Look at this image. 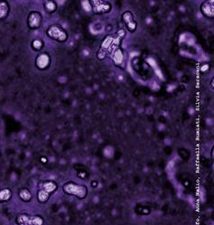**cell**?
Here are the masks:
<instances>
[{
  "mask_svg": "<svg viewBox=\"0 0 214 225\" xmlns=\"http://www.w3.org/2000/svg\"><path fill=\"white\" fill-rule=\"evenodd\" d=\"M213 82H214V79H212V83H211V84H212V88L214 87V83H213Z\"/></svg>",
  "mask_w": 214,
  "mask_h": 225,
  "instance_id": "ac0fdd59",
  "label": "cell"
},
{
  "mask_svg": "<svg viewBox=\"0 0 214 225\" xmlns=\"http://www.w3.org/2000/svg\"><path fill=\"white\" fill-rule=\"evenodd\" d=\"M49 193H47L46 191H44L43 189H40V191L38 192V200L40 202H46L49 199Z\"/></svg>",
  "mask_w": 214,
  "mask_h": 225,
  "instance_id": "2e32d148",
  "label": "cell"
},
{
  "mask_svg": "<svg viewBox=\"0 0 214 225\" xmlns=\"http://www.w3.org/2000/svg\"><path fill=\"white\" fill-rule=\"evenodd\" d=\"M11 198V191L7 188L0 190V202L7 201Z\"/></svg>",
  "mask_w": 214,
  "mask_h": 225,
  "instance_id": "4fadbf2b",
  "label": "cell"
},
{
  "mask_svg": "<svg viewBox=\"0 0 214 225\" xmlns=\"http://www.w3.org/2000/svg\"><path fill=\"white\" fill-rule=\"evenodd\" d=\"M64 190L65 193L76 196L79 199H83L87 196L88 190L85 186H80L78 184L73 183V182H68L64 184Z\"/></svg>",
  "mask_w": 214,
  "mask_h": 225,
  "instance_id": "7a4b0ae2",
  "label": "cell"
},
{
  "mask_svg": "<svg viewBox=\"0 0 214 225\" xmlns=\"http://www.w3.org/2000/svg\"><path fill=\"white\" fill-rule=\"evenodd\" d=\"M9 11V4L6 0H0V20H4L5 18H6Z\"/></svg>",
  "mask_w": 214,
  "mask_h": 225,
  "instance_id": "9c48e42d",
  "label": "cell"
},
{
  "mask_svg": "<svg viewBox=\"0 0 214 225\" xmlns=\"http://www.w3.org/2000/svg\"><path fill=\"white\" fill-rule=\"evenodd\" d=\"M43 46H44V43H43L42 40H41V39H34L31 41V48L35 52H41L42 50Z\"/></svg>",
  "mask_w": 214,
  "mask_h": 225,
  "instance_id": "7c38bea8",
  "label": "cell"
},
{
  "mask_svg": "<svg viewBox=\"0 0 214 225\" xmlns=\"http://www.w3.org/2000/svg\"><path fill=\"white\" fill-rule=\"evenodd\" d=\"M41 22H42V16L39 11L29 12L27 18V24L29 29H39L41 25Z\"/></svg>",
  "mask_w": 214,
  "mask_h": 225,
  "instance_id": "277c9868",
  "label": "cell"
},
{
  "mask_svg": "<svg viewBox=\"0 0 214 225\" xmlns=\"http://www.w3.org/2000/svg\"><path fill=\"white\" fill-rule=\"evenodd\" d=\"M122 21L130 32H134L137 29V22L134 19V16L130 11H125L121 16Z\"/></svg>",
  "mask_w": 214,
  "mask_h": 225,
  "instance_id": "8992f818",
  "label": "cell"
},
{
  "mask_svg": "<svg viewBox=\"0 0 214 225\" xmlns=\"http://www.w3.org/2000/svg\"><path fill=\"white\" fill-rule=\"evenodd\" d=\"M91 5L92 9L98 14H104L108 13L111 10L110 3L106 2L104 0H88Z\"/></svg>",
  "mask_w": 214,
  "mask_h": 225,
  "instance_id": "3957f363",
  "label": "cell"
},
{
  "mask_svg": "<svg viewBox=\"0 0 214 225\" xmlns=\"http://www.w3.org/2000/svg\"><path fill=\"white\" fill-rule=\"evenodd\" d=\"M112 60L115 65L122 67V64L124 63V53L121 48L118 47L112 52Z\"/></svg>",
  "mask_w": 214,
  "mask_h": 225,
  "instance_id": "ba28073f",
  "label": "cell"
},
{
  "mask_svg": "<svg viewBox=\"0 0 214 225\" xmlns=\"http://www.w3.org/2000/svg\"><path fill=\"white\" fill-rule=\"evenodd\" d=\"M46 34L50 39L54 40L58 42H65L68 39L67 32L61 26L56 24L50 26L46 30Z\"/></svg>",
  "mask_w": 214,
  "mask_h": 225,
  "instance_id": "6da1fadb",
  "label": "cell"
},
{
  "mask_svg": "<svg viewBox=\"0 0 214 225\" xmlns=\"http://www.w3.org/2000/svg\"><path fill=\"white\" fill-rule=\"evenodd\" d=\"M51 64V57L47 52H40L35 59V66L39 70H46Z\"/></svg>",
  "mask_w": 214,
  "mask_h": 225,
  "instance_id": "5b68a950",
  "label": "cell"
},
{
  "mask_svg": "<svg viewBox=\"0 0 214 225\" xmlns=\"http://www.w3.org/2000/svg\"><path fill=\"white\" fill-rule=\"evenodd\" d=\"M19 197L24 201H29L31 199V195H30L29 191L26 188H23L19 191Z\"/></svg>",
  "mask_w": 214,
  "mask_h": 225,
  "instance_id": "5bb4252c",
  "label": "cell"
},
{
  "mask_svg": "<svg viewBox=\"0 0 214 225\" xmlns=\"http://www.w3.org/2000/svg\"><path fill=\"white\" fill-rule=\"evenodd\" d=\"M200 11L208 18H213L214 17V1L206 0L200 5Z\"/></svg>",
  "mask_w": 214,
  "mask_h": 225,
  "instance_id": "52a82bcc",
  "label": "cell"
},
{
  "mask_svg": "<svg viewBox=\"0 0 214 225\" xmlns=\"http://www.w3.org/2000/svg\"><path fill=\"white\" fill-rule=\"evenodd\" d=\"M42 223H43V220L39 216H35L29 219L30 225H42Z\"/></svg>",
  "mask_w": 214,
  "mask_h": 225,
  "instance_id": "e0dca14e",
  "label": "cell"
},
{
  "mask_svg": "<svg viewBox=\"0 0 214 225\" xmlns=\"http://www.w3.org/2000/svg\"><path fill=\"white\" fill-rule=\"evenodd\" d=\"M43 6L45 11L49 14L55 12L57 9V4L54 0H46L43 4Z\"/></svg>",
  "mask_w": 214,
  "mask_h": 225,
  "instance_id": "30bf717a",
  "label": "cell"
},
{
  "mask_svg": "<svg viewBox=\"0 0 214 225\" xmlns=\"http://www.w3.org/2000/svg\"><path fill=\"white\" fill-rule=\"evenodd\" d=\"M57 188V185L55 182L53 181H46L42 184V188L41 189H43L44 191H46L47 193H53L56 190Z\"/></svg>",
  "mask_w": 214,
  "mask_h": 225,
  "instance_id": "8fae6325",
  "label": "cell"
},
{
  "mask_svg": "<svg viewBox=\"0 0 214 225\" xmlns=\"http://www.w3.org/2000/svg\"><path fill=\"white\" fill-rule=\"evenodd\" d=\"M29 217L26 214H21L18 217L17 223L20 225H28L29 224Z\"/></svg>",
  "mask_w": 214,
  "mask_h": 225,
  "instance_id": "9a60e30c",
  "label": "cell"
}]
</instances>
